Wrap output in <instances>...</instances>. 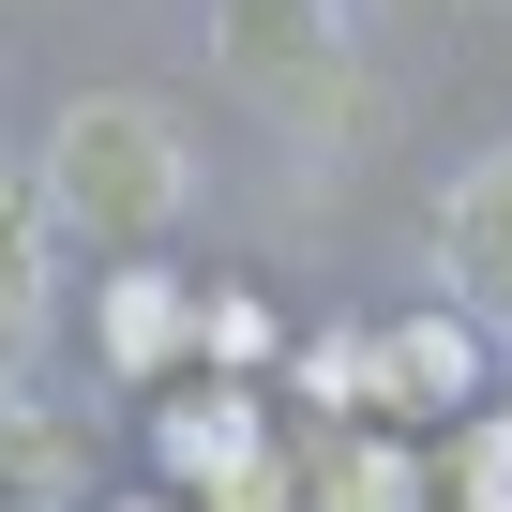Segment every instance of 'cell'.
Returning a JSON list of instances; mask_svg holds the SVG:
<instances>
[{"mask_svg":"<svg viewBox=\"0 0 512 512\" xmlns=\"http://www.w3.org/2000/svg\"><path fill=\"white\" fill-rule=\"evenodd\" d=\"M211 76L302 151H362L377 136V76H362L347 0H211Z\"/></svg>","mask_w":512,"mask_h":512,"instance_id":"obj_1","label":"cell"},{"mask_svg":"<svg viewBox=\"0 0 512 512\" xmlns=\"http://www.w3.org/2000/svg\"><path fill=\"white\" fill-rule=\"evenodd\" d=\"M46 211L136 256V241H166V226L196 211V136H181L151 91H76V106L46 121Z\"/></svg>","mask_w":512,"mask_h":512,"instance_id":"obj_2","label":"cell"},{"mask_svg":"<svg viewBox=\"0 0 512 512\" xmlns=\"http://www.w3.org/2000/svg\"><path fill=\"white\" fill-rule=\"evenodd\" d=\"M437 272H452V302H467V317H497V332H512V151H482V166L437 196Z\"/></svg>","mask_w":512,"mask_h":512,"instance_id":"obj_3","label":"cell"},{"mask_svg":"<svg viewBox=\"0 0 512 512\" xmlns=\"http://www.w3.org/2000/svg\"><path fill=\"white\" fill-rule=\"evenodd\" d=\"M166 347H181V287L151 272V256H121V287H106V362H136V377H151Z\"/></svg>","mask_w":512,"mask_h":512,"instance_id":"obj_4","label":"cell"},{"mask_svg":"<svg viewBox=\"0 0 512 512\" xmlns=\"http://www.w3.org/2000/svg\"><path fill=\"white\" fill-rule=\"evenodd\" d=\"M31 317H46V211L0 181V362L31 347Z\"/></svg>","mask_w":512,"mask_h":512,"instance_id":"obj_5","label":"cell"},{"mask_svg":"<svg viewBox=\"0 0 512 512\" xmlns=\"http://www.w3.org/2000/svg\"><path fill=\"white\" fill-rule=\"evenodd\" d=\"M467 362H482V347H467V317H407V332H392V392H422V407H452V392H467Z\"/></svg>","mask_w":512,"mask_h":512,"instance_id":"obj_6","label":"cell"},{"mask_svg":"<svg viewBox=\"0 0 512 512\" xmlns=\"http://www.w3.org/2000/svg\"><path fill=\"white\" fill-rule=\"evenodd\" d=\"M467 16H512V0H467Z\"/></svg>","mask_w":512,"mask_h":512,"instance_id":"obj_7","label":"cell"}]
</instances>
